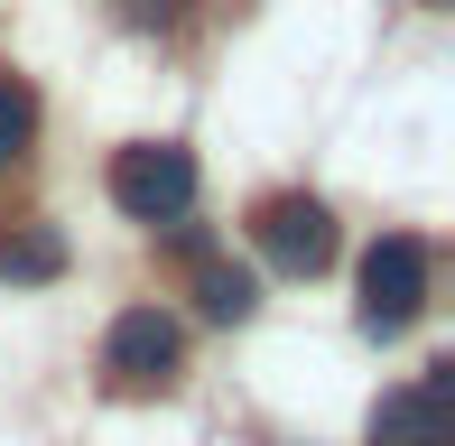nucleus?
I'll list each match as a JSON object with an SVG mask.
<instances>
[{
	"label": "nucleus",
	"instance_id": "f257e3e1",
	"mask_svg": "<svg viewBox=\"0 0 455 446\" xmlns=\"http://www.w3.org/2000/svg\"><path fill=\"white\" fill-rule=\"evenodd\" d=\"M112 205L131 223H186V205H196V149L186 139H131V149H112Z\"/></svg>",
	"mask_w": 455,
	"mask_h": 446
},
{
	"label": "nucleus",
	"instance_id": "f03ea898",
	"mask_svg": "<svg viewBox=\"0 0 455 446\" xmlns=\"http://www.w3.org/2000/svg\"><path fill=\"white\" fill-rule=\"evenodd\" d=\"M177 362H186V335H177L168 307H121V316H112V335H102V381H112L121 400L168 391Z\"/></svg>",
	"mask_w": 455,
	"mask_h": 446
},
{
	"label": "nucleus",
	"instance_id": "7ed1b4c3",
	"mask_svg": "<svg viewBox=\"0 0 455 446\" xmlns=\"http://www.w3.org/2000/svg\"><path fill=\"white\" fill-rule=\"evenodd\" d=\"M427 307V242L419 233H381L363 251V335H409Z\"/></svg>",
	"mask_w": 455,
	"mask_h": 446
},
{
	"label": "nucleus",
	"instance_id": "20e7f679",
	"mask_svg": "<svg viewBox=\"0 0 455 446\" xmlns=\"http://www.w3.org/2000/svg\"><path fill=\"white\" fill-rule=\"evenodd\" d=\"M371 446H455V362L371 400Z\"/></svg>",
	"mask_w": 455,
	"mask_h": 446
},
{
	"label": "nucleus",
	"instance_id": "39448f33",
	"mask_svg": "<svg viewBox=\"0 0 455 446\" xmlns=\"http://www.w3.org/2000/svg\"><path fill=\"white\" fill-rule=\"evenodd\" d=\"M251 242L279 260L288 279H316L325 260H335V214H325L316 195H270V205L251 214Z\"/></svg>",
	"mask_w": 455,
	"mask_h": 446
},
{
	"label": "nucleus",
	"instance_id": "423d86ee",
	"mask_svg": "<svg viewBox=\"0 0 455 446\" xmlns=\"http://www.w3.org/2000/svg\"><path fill=\"white\" fill-rule=\"evenodd\" d=\"M196 307L214 316V326H251L260 316V279L233 270V260H214V251H196Z\"/></svg>",
	"mask_w": 455,
	"mask_h": 446
},
{
	"label": "nucleus",
	"instance_id": "0eeeda50",
	"mask_svg": "<svg viewBox=\"0 0 455 446\" xmlns=\"http://www.w3.org/2000/svg\"><path fill=\"white\" fill-rule=\"evenodd\" d=\"M0 279H19V289H37V279H66V242H56L47 223H28V233H0Z\"/></svg>",
	"mask_w": 455,
	"mask_h": 446
},
{
	"label": "nucleus",
	"instance_id": "6e6552de",
	"mask_svg": "<svg viewBox=\"0 0 455 446\" xmlns=\"http://www.w3.org/2000/svg\"><path fill=\"white\" fill-rule=\"evenodd\" d=\"M28 139H37V93L19 84V75H0V168L28 158Z\"/></svg>",
	"mask_w": 455,
	"mask_h": 446
},
{
	"label": "nucleus",
	"instance_id": "1a4fd4ad",
	"mask_svg": "<svg viewBox=\"0 0 455 446\" xmlns=\"http://www.w3.org/2000/svg\"><path fill=\"white\" fill-rule=\"evenodd\" d=\"M131 28H186V0H121Z\"/></svg>",
	"mask_w": 455,
	"mask_h": 446
},
{
	"label": "nucleus",
	"instance_id": "9d476101",
	"mask_svg": "<svg viewBox=\"0 0 455 446\" xmlns=\"http://www.w3.org/2000/svg\"><path fill=\"white\" fill-rule=\"evenodd\" d=\"M437 10H446V0H437Z\"/></svg>",
	"mask_w": 455,
	"mask_h": 446
}]
</instances>
